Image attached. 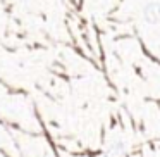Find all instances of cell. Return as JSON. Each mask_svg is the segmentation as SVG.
Segmentation results:
<instances>
[{
  "instance_id": "obj_1",
  "label": "cell",
  "mask_w": 160,
  "mask_h": 157,
  "mask_svg": "<svg viewBox=\"0 0 160 157\" xmlns=\"http://www.w3.org/2000/svg\"><path fill=\"white\" fill-rule=\"evenodd\" d=\"M143 14H145V19L148 23H158L160 21V4H157V2L148 4L145 7V11H143Z\"/></svg>"
}]
</instances>
